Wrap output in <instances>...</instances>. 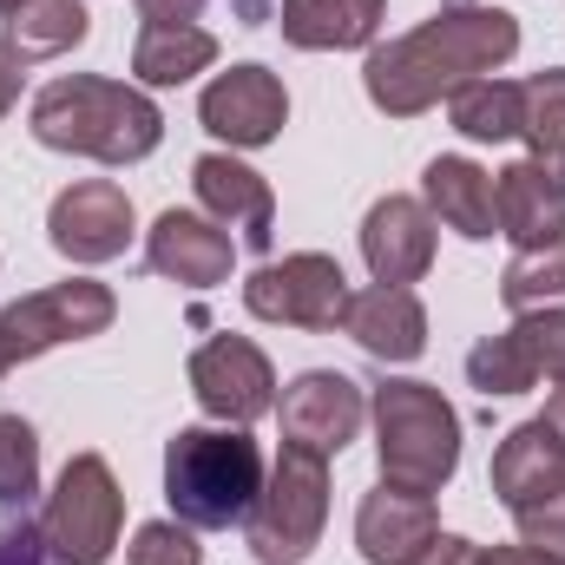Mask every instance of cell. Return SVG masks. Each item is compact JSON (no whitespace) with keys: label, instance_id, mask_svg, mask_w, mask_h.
Segmentation results:
<instances>
[{"label":"cell","instance_id":"14","mask_svg":"<svg viewBox=\"0 0 565 565\" xmlns=\"http://www.w3.org/2000/svg\"><path fill=\"white\" fill-rule=\"evenodd\" d=\"M145 264L158 277L184 282V289H217V282H231V270H237V244L204 211H164L151 224V237H145Z\"/></svg>","mask_w":565,"mask_h":565},{"label":"cell","instance_id":"28","mask_svg":"<svg viewBox=\"0 0 565 565\" xmlns=\"http://www.w3.org/2000/svg\"><path fill=\"white\" fill-rule=\"evenodd\" d=\"M40 493V434L20 415H0V507L20 513Z\"/></svg>","mask_w":565,"mask_h":565},{"label":"cell","instance_id":"30","mask_svg":"<svg viewBox=\"0 0 565 565\" xmlns=\"http://www.w3.org/2000/svg\"><path fill=\"white\" fill-rule=\"evenodd\" d=\"M513 335L533 362L540 382H565V309H540V316H513Z\"/></svg>","mask_w":565,"mask_h":565},{"label":"cell","instance_id":"12","mask_svg":"<svg viewBox=\"0 0 565 565\" xmlns=\"http://www.w3.org/2000/svg\"><path fill=\"white\" fill-rule=\"evenodd\" d=\"M198 119H204L211 139H224L231 151H257V145H270L282 132L289 93H282V79L270 66H231V73H217L204 86Z\"/></svg>","mask_w":565,"mask_h":565},{"label":"cell","instance_id":"4","mask_svg":"<svg viewBox=\"0 0 565 565\" xmlns=\"http://www.w3.org/2000/svg\"><path fill=\"white\" fill-rule=\"evenodd\" d=\"M375 415V460L388 487L408 493H440L460 473V415L434 382H382L369 395Z\"/></svg>","mask_w":565,"mask_h":565},{"label":"cell","instance_id":"27","mask_svg":"<svg viewBox=\"0 0 565 565\" xmlns=\"http://www.w3.org/2000/svg\"><path fill=\"white\" fill-rule=\"evenodd\" d=\"M467 382H473L487 402H507V395H526L540 375H533V362H526L520 335H513V329H500V335H487V342H473V349H467Z\"/></svg>","mask_w":565,"mask_h":565},{"label":"cell","instance_id":"35","mask_svg":"<svg viewBox=\"0 0 565 565\" xmlns=\"http://www.w3.org/2000/svg\"><path fill=\"white\" fill-rule=\"evenodd\" d=\"M145 20H198L204 13V0H139Z\"/></svg>","mask_w":565,"mask_h":565},{"label":"cell","instance_id":"21","mask_svg":"<svg viewBox=\"0 0 565 565\" xmlns=\"http://www.w3.org/2000/svg\"><path fill=\"white\" fill-rule=\"evenodd\" d=\"M388 0H282V40L296 53H349V46H375Z\"/></svg>","mask_w":565,"mask_h":565},{"label":"cell","instance_id":"8","mask_svg":"<svg viewBox=\"0 0 565 565\" xmlns=\"http://www.w3.org/2000/svg\"><path fill=\"white\" fill-rule=\"evenodd\" d=\"M244 309L257 322H282V329H342V309H349V277L335 257L322 250H296V257H270L264 270H250L244 282Z\"/></svg>","mask_w":565,"mask_h":565},{"label":"cell","instance_id":"29","mask_svg":"<svg viewBox=\"0 0 565 565\" xmlns=\"http://www.w3.org/2000/svg\"><path fill=\"white\" fill-rule=\"evenodd\" d=\"M126 565H204V546L184 520H145L126 546Z\"/></svg>","mask_w":565,"mask_h":565},{"label":"cell","instance_id":"36","mask_svg":"<svg viewBox=\"0 0 565 565\" xmlns=\"http://www.w3.org/2000/svg\"><path fill=\"white\" fill-rule=\"evenodd\" d=\"M13 99H20V60L0 46V119L13 113Z\"/></svg>","mask_w":565,"mask_h":565},{"label":"cell","instance_id":"25","mask_svg":"<svg viewBox=\"0 0 565 565\" xmlns=\"http://www.w3.org/2000/svg\"><path fill=\"white\" fill-rule=\"evenodd\" d=\"M500 302L513 316L565 309V237L540 244V250H513V264L500 270Z\"/></svg>","mask_w":565,"mask_h":565},{"label":"cell","instance_id":"33","mask_svg":"<svg viewBox=\"0 0 565 565\" xmlns=\"http://www.w3.org/2000/svg\"><path fill=\"white\" fill-rule=\"evenodd\" d=\"M408 565H480V546L460 540V533H434L422 546V559H408Z\"/></svg>","mask_w":565,"mask_h":565},{"label":"cell","instance_id":"34","mask_svg":"<svg viewBox=\"0 0 565 565\" xmlns=\"http://www.w3.org/2000/svg\"><path fill=\"white\" fill-rule=\"evenodd\" d=\"M480 565H565V559H553V553H540V546H480Z\"/></svg>","mask_w":565,"mask_h":565},{"label":"cell","instance_id":"2","mask_svg":"<svg viewBox=\"0 0 565 565\" xmlns=\"http://www.w3.org/2000/svg\"><path fill=\"white\" fill-rule=\"evenodd\" d=\"M26 132L46 151H73V158H99V164H139L164 139V113L145 86L66 73V79H46L33 93Z\"/></svg>","mask_w":565,"mask_h":565},{"label":"cell","instance_id":"24","mask_svg":"<svg viewBox=\"0 0 565 565\" xmlns=\"http://www.w3.org/2000/svg\"><path fill=\"white\" fill-rule=\"evenodd\" d=\"M447 119H454V132L473 145H507L520 139V119H526V93H520V79H500V73H487V79H473V86H460L454 99H447Z\"/></svg>","mask_w":565,"mask_h":565},{"label":"cell","instance_id":"5","mask_svg":"<svg viewBox=\"0 0 565 565\" xmlns=\"http://www.w3.org/2000/svg\"><path fill=\"white\" fill-rule=\"evenodd\" d=\"M322 526H329V460L282 440V454L264 473V493L244 513V546L257 553V565H302Z\"/></svg>","mask_w":565,"mask_h":565},{"label":"cell","instance_id":"15","mask_svg":"<svg viewBox=\"0 0 565 565\" xmlns=\"http://www.w3.org/2000/svg\"><path fill=\"white\" fill-rule=\"evenodd\" d=\"M362 264L375 282H422L434 270V211L422 198H375L362 217Z\"/></svg>","mask_w":565,"mask_h":565},{"label":"cell","instance_id":"7","mask_svg":"<svg viewBox=\"0 0 565 565\" xmlns=\"http://www.w3.org/2000/svg\"><path fill=\"white\" fill-rule=\"evenodd\" d=\"M113 316H119V296L93 277L46 282V289L7 302V309H0V375H13L20 362H33V355H46V349L106 335Z\"/></svg>","mask_w":565,"mask_h":565},{"label":"cell","instance_id":"10","mask_svg":"<svg viewBox=\"0 0 565 565\" xmlns=\"http://www.w3.org/2000/svg\"><path fill=\"white\" fill-rule=\"evenodd\" d=\"M46 237H53V250L66 264H113V257H126V244H132V198H126V184H113V178L66 184L53 198V211H46Z\"/></svg>","mask_w":565,"mask_h":565},{"label":"cell","instance_id":"19","mask_svg":"<svg viewBox=\"0 0 565 565\" xmlns=\"http://www.w3.org/2000/svg\"><path fill=\"white\" fill-rule=\"evenodd\" d=\"M487 480H493V500H500L507 513L546 500V493L565 480V440L540 422V415L520 422L500 447H493V473H487Z\"/></svg>","mask_w":565,"mask_h":565},{"label":"cell","instance_id":"38","mask_svg":"<svg viewBox=\"0 0 565 565\" xmlns=\"http://www.w3.org/2000/svg\"><path fill=\"white\" fill-rule=\"evenodd\" d=\"M13 7H20V0H0V13H13Z\"/></svg>","mask_w":565,"mask_h":565},{"label":"cell","instance_id":"9","mask_svg":"<svg viewBox=\"0 0 565 565\" xmlns=\"http://www.w3.org/2000/svg\"><path fill=\"white\" fill-rule=\"evenodd\" d=\"M191 395L211 422L250 427L277 408V369L250 335H211L191 355Z\"/></svg>","mask_w":565,"mask_h":565},{"label":"cell","instance_id":"31","mask_svg":"<svg viewBox=\"0 0 565 565\" xmlns=\"http://www.w3.org/2000/svg\"><path fill=\"white\" fill-rule=\"evenodd\" d=\"M513 520H520V540H526V546H540V553L565 559V480L553 487V493H546V500L520 507Z\"/></svg>","mask_w":565,"mask_h":565},{"label":"cell","instance_id":"3","mask_svg":"<svg viewBox=\"0 0 565 565\" xmlns=\"http://www.w3.org/2000/svg\"><path fill=\"white\" fill-rule=\"evenodd\" d=\"M264 447L250 427H178L164 440V500L191 533L244 526L250 500L264 493Z\"/></svg>","mask_w":565,"mask_h":565},{"label":"cell","instance_id":"1","mask_svg":"<svg viewBox=\"0 0 565 565\" xmlns=\"http://www.w3.org/2000/svg\"><path fill=\"white\" fill-rule=\"evenodd\" d=\"M520 53V20L487 0H440L415 33L369 46L362 60V93L388 119H415L427 106L454 99L460 86L500 73Z\"/></svg>","mask_w":565,"mask_h":565},{"label":"cell","instance_id":"32","mask_svg":"<svg viewBox=\"0 0 565 565\" xmlns=\"http://www.w3.org/2000/svg\"><path fill=\"white\" fill-rule=\"evenodd\" d=\"M0 565H53V546H46L40 520H26V507L0 520Z\"/></svg>","mask_w":565,"mask_h":565},{"label":"cell","instance_id":"23","mask_svg":"<svg viewBox=\"0 0 565 565\" xmlns=\"http://www.w3.org/2000/svg\"><path fill=\"white\" fill-rule=\"evenodd\" d=\"M93 33V13H86V0H20L13 13H7V53L13 60H60V53H73L79 40Z\"/></svg>","mask_w":565,"mask_h":565},{"label":"cell","instance_id":"20","mask_svg":"<svg viewBox=\"0 0 565 565\" xmlns=\"http://www.w3.org/2000/svg\"><path fill=\"white\" fill-rule=\"evenodd\" d=\"M422 204L434 211V224L460 231L467 244L500 237V204H493V171L473 158H434L422 171Z\"/></svg>","mask_w":565,"mask_h":565},{"label":"cell","instance_id":"22","mask_svg":"<svg viewBox=\"0 0 565 565\" xmlns=\"http://www.w3.org/2000/svg\"><path fill=\"white\" fill-rule=\"evenodd\" d=\"M211 60H217V40L198 20H145L139 46H132L139 86H184V79L211 73Z\"/></svg>","mask_w":565,"mask_h":565},{"label":"cell","instance_id":"6","mask_svg":"<svg viewBox=\"0 0 565 565\" xmlns=\"http://www.w3.org/2000/svg\"><path fill=\"white\" fill-rule=\"evenodd\" d=\"M40 533L53 546V565H106L126 533V493L99 454H73L40 507Z\"/></svg>","mask_w":565,"mask_h":565},{"label":"cell","instance_id":"37","mask_svg":"<svg viewBox=\"0 0 565 565\" xmlns=\"http://www.w3.org/2000/svg\"><path fill=\"white\" fill-rule=\"evenodd\" d=\"M540 422L565 440V382H553V395H546V415H540Z\"/></svg>","mask_w":565,"mask_h":565},{"label":"cell","instance_id":"18","mask_svg":"<svg viewBox=\"0 0 565 565\" xmlns=\"http://www.w3.org/2000/svg\"><path fill=\"white\" fill-rule=\"evenodd\" d=\"M493 204H500V237H513L520 250L565 237V178L540 158H513L507 171H493Z\"/></svg>","mask_w":565,"mask_h":565},{"label":"cell","instance_id":"11","mask_svg":"<svg viewBox=\"0 0 565 565\" xmlns=\"http://www.w3.org/2000/svg\"><path fill=\"white\" fill-rule=\"evenodd\" d=\"M277 422H282V440L289 447H309V454H342L362 422H369V395L362 382H349L342 369H302L277 402Z\"/></svg>","mask_w":565,"mask_h":565},{"label":"cell","instance_id":"17","mask_svg":"<svg viewBox=\"0 0 565 565\" xmlns=\"http://www.w3.org/2000/svg\"><path fill=\"white\" fill-rule=\"evenodd\" d=\"M342 329L388 369L415 362L427 349V309L415 289L402 282H369V289H349V309H342Z\"/></svg>","mask_w":565,"mask_h":565},{"label":"cell","instance_id":"13","mask_svg":"<svg viewBox=\"0 0 565 565\" xmlns=\"http://www.w3.org/2000/svg\"><path fill=\"white\" fill-rule=\"evenodd\" d=\"M191 191H198L204 217L244 231L250 250H270V244H277V191H270V178L250 171L244 158H231V151H204V158L191 164Z\"/></svg>","mask_w":565,"mask_h":565},{"label":"cell","instance_id":"16","mask_svg":"<svg viewBox=\"0 0 565 565\" xmlns=\"http://www.w3.org/2000/svg\"><path fill=\"white\" fill-rule=\"evenodd\" d=\"M440 533V513H434V493H408V487H375L362 493L355 507V553L369 565H408L422 559V546Z\"/></svg>","mask_w":565,"mask_h":565},{"label":"cell","instance_id":"26","mask_svg":"<svg viewBox=\"0 0 565 565\" xmlns=\"http://www.w3.org/2000/svg\"><path fill=\"white\" fill-rule=\"evenodd\" d=\"M526 93V119H520V139L533 145V158L546 171L565 178V66H546L533 79H520Z\"/></svg>","mask_w":565,"mask_h":565}]
</instances>
